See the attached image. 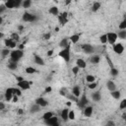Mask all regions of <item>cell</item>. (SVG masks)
Wrapping results in <instances>:
<instances>
[{
    "label": "cell",
    "instance_id": "6da1fadb",
    "mask_svg": "<svg viewBox=\"0 0 126 126\" xmlns=\"http://www.w3.org/2000/svg\"><path fill=\"white\" fill-rule=\"evenodd\" d=\"M59 56L61 58H63V60H65V62H69L70 61V57H71L70 44H68L67 46H65L64 48H62V50L59 52Z\"/></svg>",
    "mask_w": 126,
    "mask_h": 126
},
{
    "label": "cell",
    "instance_id": "7a4b0ae2",
    "mask_svg": "<svg viewBox=\"0 0 126 126\" xmlns=\"http://www.w3.org/2000/svg\"><path fill=\"white\" fill-rule=\"evenodd\" d=\"M23 56H24V51L21 49H16V50H13V51L10 52L11 60L15 61V62H18Z\"/></svg>",
    "mask_w": 126,
    "mask_h": 126
},
{
    "label": "cell",
    "instance_id": "3957f363",
    "mask_svg": "<svg viewBox=\"0 0 126 126\" xmlns=\"http://www.w3.org/2000/svg\"><path fill=\"white\" fill-rule=\"evenodd\" d=\"M22 19H23L24 22H31V23H33V22H36L38 20V17L36 15L32 14V13L25 12L24 15H23V17H22Z\"/></svg>",
    "mask_w": 126,
    "mask_h": 126
},
{
    "label": "cell",
    "instance_id": "277c9868",
    "mask_svg": "<svg viewBox=\"0 0 126 126\" xmlns=\"http://www.w3.org/2000/svg\"><path fill=\"white\" fill-rule=\"evenodd\" d=\"M32 85H33V82H29L27 80H22V81L17 83V87L20 88L21 90H24V91L29 90Z\"/></svg>",
    "mask_w": 126,
    "mask_h": 126
},
{
    "label": "cell",
    "instance_id": "5b68a950",
    "mask_svg": "<svg viewBox=\"0 0 126 126\" xmlns=\"http://www.w3.org/2000/svg\"><path fill=\"white\" fill-rule=\"evenodd\" d=\"M88 103H89V99L87 98L86 95L84 94V95H82L81 98H80V99H78V102H77V105H78V107H79L80 108H84L85 107H87Z\"/></svg>",
    "mask_w": 126,
    "mask_h": 126
},
{
    "label": "cell",
    "instance_id": "8992f818",
    "mask_svg": "<svg viewBox=\"0 0 126 126\" xmlns=\"http://www.w3.org/2000/svg\"><path fill=\"white\" fill-rule=\"evenodd\" d=\"M58 22H59L60 25H62V26L66 25L68 23V13L67 12H63V13L59 14V16H58Z\"/></svg>",
    "mask_w": 126,
    "mask_h": 126
},
{
    "label": "cell",
    "instance_id": "52a82bcc",
    "mask_svg": "<svg viewBox=\"0 0 126 126\" xmlns=\"http://www.w3.org/2000/svg\"><path fill=\"white\" fill-rule=\"evenodd\" d=\"M113 45V51L116 53V54H122L123 53V51H124V46H123V44L122 43H120V42H118V43H114V44H112Z\"/></svg>",
    "mask_w": 126,
    "mask_h": 126
},
{
    "label": "cell",
    "instance_id": "ba28073f",
    "mask_svg": "<svg viewBox=\"0 0 126 126\" xmlns=\"http://www.w3.org/2000/svg\"><path fill=\"white\" fill-rule=\"evenodd\" d=\"M44 122H45V124L50 125V126H58V125H59V123H58V118H57L56 116H54V115H53L52 117H50V118L44 120Z\"/></svg>",
    "mask_w": 126,
    "mask_h": 126
},
{
    "label": "cell",
    "instance_id": "9c48e42d",
    "mask_svg": "<svg viewBox=\"0 0 126 126\" xmlns=\"http://www.w3.org/2000/svg\"><path fill=\"white\" fill-rule=\"evenodd\" d=\"M107 42L109 44H114L117 40V34L115 33H108L107 34Z\"/></svg>",
    "mask_w": 126,
    "mask_h": 126
},
{
    "label": "cell",
    "instance_id": "30bf717a",
    "mask_svg": "<svg viewBox=\"0 0 126 126\" xmlns=\"http://www.w3.org/2000/svg\"><path fill=\"white\" fill-rule=\"evenodd\" d=\"M82 49L84 50V52L87 53V54H93V53H94V50H95L94 46L91 45V44H89V43L83 44V45H82Z\"/></svg>",
    "mask_w": 126,
    "mask_h": 126
},
{
    "label": "cell",
    "instance_id": "8fae6325",
    "mask_svg": "<svg viewBox=\"0 0 126 126\" xmlns=\"http://www.w3.org/2000/svg\"><path fill=\"white\" fill-rule=\"evenodd\" d=\"M36 104L39 105L40 107H45L48 106V100H47L46 98L40 97H38V98L36 99Z\"/></svg>",
    "mask_w": 126,
    "mask_h": 126
},
{
    "label": "cell",
    "instance_id": "7c38bea8",
    "mask_svg": "<svg viewBox=\"0 0 126 126\" xmlns=\"http://www.w3.org/2000/svg\"><path fill=\"white\" fill-rule=\"evenodd\" d=\"M4 44L8 48H15L16 47V41L13 40L12 39H7L4 40Z\"/></svg>",
    "mask_w": 126,
    "mask_h": 126
},
{
    "label": "cell",
    "instance_id": "4fadbf2b",
    "mask_svg": "<svg viewBox=\"0 0 126 126\" xmlns=\"http://www.w3.org/2000/svg\"><path fill=\"white\" fill-rule=\"evenodd\" d=\"M76 65H77L80 69H85V68L87 67L86 61H85L84 59H82V58H79V59L76 60Z\"/></svg>",
    "mask_w": 126,
    "mask_h": 126
},
{
    "label": "cell",
    "instance_id": "5bb4252c",
    "mask_svg": "<svg viewBox=\"0 0 126 126\" xmlns=\"http://www.w3.org/2000/svg\"><path fill=\"white\" fill-rule=\"evenodd\" d=\"M107 90H108L109 92H112V91L116 90V85H115V83H114L113 81L108 80V81L107 82Z\"/></svg>",
    "mask_w": 126,
    "mask_h": 126
},
{
    "label": "cell",
    "instance_id": "9a60e30c",
    "mask_svg": "<svg viewBox=\"0 0 126 126\" xmlns=\"http://www.w3.org/2000/svg\"><path fill=\"white\" fill-rule=\"evenodd\" d=\"M84 115L86 117H91L93 114V107H85L84 108Z\"/></svg>",
    "mask_w": 126,
    "mask_h": 126
},
{
    "label": "cell",
    "instance_id": "2e32d148",
    "mask_svg": "<svg viewBox=\"0 0 126 126\" xmlns=\"http://www.w3.org/2000/svg\"><path fill=\"white\" fill-rule=\"evenodd\" d=\"M12 97H13V91H12V88H9L5 92V99L9 102V100L12 99Z\"/></svg>",
    "mask_w": 126,
    "mask_h": 126
},
{
    "label": "cell",
    "instance_id": "e0dca14e",
    "mask_svg": "<svg viewBox=\"0 0 126 126\" xmlns=\"http://www.w3.org/2000/svg\"><path fill=\"white\" fill-rule=\"evenodd\" d=\"M92 98L94 102H99L100 98H102V95H100V92H95L94 94H92Z\"/></svg>",
    "mask_w": 126,
    "mask_h": 126
},
{
    "label": "cell",
    "instance_id": "ac0fdd59",
    "mask_svg": "<svg viewBox=\"0 0 126 126\" xmlns=\"http://www.w3.org/2000/svg\"><path fill=\"white\" fill-rule=\"evenodd\" d=\"M7 9H14L15 8V0H6L4 4Z\"/></svg>",
    "mask_w": 126,
    "mask_h": 126
},
{
    "label": "cell",
    "instance_id": "d6986e66",
    "mask_svg": "<svg viewBox=\"0 0 126 126\" xmlns=\"http://www.w3.org/2000/svg\"><path fill=\"white\" fill-rule=\"evenodd\" d=\"M35 63L38 64V65H40V66H43L44 65L43 59L39 55H38V54H35Z\"/></svg>",
    "mask_w": 126,
    "mask_h": 126
},
{
    "label": "cell",
    "instance_id": "ffe728a7",
    "mask_svg": "<svg viewBox=\"0 0 126 126\" xmlns=\"http://www.w3.org/2000/svg\"><path fill=\"white\" fill-rule=\"evenodd\" d=\"M48 12H49V14H51V15H53V16H58V15H59V10H58V8H57L56 6L50 7L49 10H48Z\"/></svg>",
    "mask_w": 126,
    "mask_h": 126
},
{
    "label": "cell",
    "instance_id": "44dd1931",
    "mask_svg": "<svg viewBox=\"0 0 126 126\" xmlns=\"http://www.w3.org/2000/svg\"><path fill=\"white\" fill-rule=\"evenodd\" d=\"M72 93H73V95H74L75 97H79L81 96V90H80L79 86H75V87L73 88V90H72Z\"/></svg>",
    "mask_w": 126,
    "mask_h": 126
},
{
    "label": "cell",
    "instance_id": "7402d4cb",
    "mask_svg": "<svg viewBox=\"0 0 126 126\" xmlns=\"http://www.w3.org/2000/svg\"><path fill=\"white\" fill-rule=\"evenodd\" d=\"M110 95H111V97H112L113 98H115V99H118V98H120V97H121V93H120V91H118V90H114V91L110 92Z\"/></svg>",
    "mask_w": 126,
    "mask_h": 126
},
{
    "label": "cell",
    "instance_id": "603a6c76",
    "mask_svg": "<svg viewBox=\"0 0 126 126\" xmlns=\"http://www.w3.org/2000/svg\"><path fill=\"white\" fill-rule=\"evenodd\" d=\"M72 43H77L80 40V35H72L69 39Z\"/></svg>",
    "mask_w": 126,
    "mask_h": 126
},
{
    "label": "cell",
    "instance_id": "cb8c5ba5",
    "mask_svg": "<svg viewBox=\"0 0 126 126\" xmlns=\"http://www.w3.org/2000/svg\"><path fill=\"white\" fill-rule=\"evenodd\" d=\"M90 61L92 63H94V64H97L100 61V57L98 55H92L91 58H90Z\"/></svg>",
    "mask_w": 126,
    "mask_h": 126
},
{
    "label": "cell",
    "instance_id": "d4e9b609",
    "mask_svg": "<svg viewBox=\"0 0 126 126\" xmlns=\"http://www.w3.org/2000/svg\"><path fill=\"white\" fill-rule=\"evenodd\" d=\"M68 112H69V109H67V108H64L61 111V118L64 121H67L68 120Z\"/></svg>",
    "mask_w": 126,
    "mask_h": 126
},
{
    "label": "cell",
    "instance_id": "484cf974",
    "mask_svg": "<svg viewBox=\"0 0 126 126\" xmlns=\"http://www.w3.org/2000/svg\"><path fill=\"white\" fill-rule=\"evenodd\" d=\"M32 5V0H23V2H22V6L24 8H30Z\"/></svg>",
    "mask_w": 126,
    "mask_h": 126
},
{
    "label": "cell",
    "instance_id": "4316f807",
    "mask_svg": "<svg viewBox=\"0 0 126 126\" xmlns=\"http://www.w3.org/2000/svg\"><path fill=\"white\" fill-rule=\"evenodd\" d=\"M10 48H4V49H2V51H1V55H2V57L3 58H5V57H7L9 54H10Z\"/></svg>",
    "mask_w": 126,
    "mask_h": 126
},
{
    "label": "cell",
    "instance_id": "83f0119b",
    "mask_svg": "<svg viewBox=\"0 0 126 126\" xmlns=\"http://www.w3.org/2000/svg\"><path fill=\"white\" fill-rule=\"evenodd\" d=\"M17 67H18V65H17V62H15V61H12V60H11V61L8 63V68L11 69V70H16Z\"/></svg>",
    "mask_w": 126,
    "mask_h": 126
},
{
    "label": "cell",
    "instance_id": "f1b7e54d",
    "mask_svg": "<svg viewBox=\"0 0 126 126\" xmlns=\"http://www.w3.org/2000/svg\"><path fill=\"white\" fill-rule=\"evenodd\" d=\"M40 110V107L39 106V105H37V104H35L32 107H31V112L32 113H36V112H39Z\"/></svg>",
    "mask_w": 126,
    "mask_h": 126
},
{
    "label": "cell",
    "instance_id": "f546056e",
    "mask_svg": "<svg viewBox=\"0 0 126 126\" xmlns=\"http://www.w3.org/2000/svg\"><path fill=\"white\" fill-rule=\"evenodd\" d=\"M117 37L120 38V39H126V30H120L118 32V34H117Z\"/></svg>",
    "mask_w": 126,
    "mask_h": 126
},
{
    "label": "cell",
    "instance_id": "4dcf8cb0",
    "mask_svg": "<svg viewBox=\"0 0 126 126\" xmlns=\"http://www.w3.org/2000/svg\"><path fill=\"white\" fill-rule=\"evenodd\" d=\"M99 8H100V3L99 2H95L93 4V6H92V11L93 12H97Z\"/></svg>",
    "mask_w": 126,
    "mask_h": 126
},
{
    "label": "cell",
    "instance_id": "1f68e13d",
    "mask_svg": "<svg viewBox=\"0 0 126 126\" xmlns=\"http://www.w3.org/2000/svg\"><path fill=\"white\" fill-rule=\"evenodd\" d=\"M68 44H69V43H68V39H61L60 42H59V46L62 47V48H64V47L67 46Z\"/></svg>",
    "mask_w": 126,
    "mask_h": 126
},
{
    "label": "cell",
    "instance_id": "d6a6232c",
    "mask_svg": "<svg viewBox=\"0 0 126 126\" xmlns=\"http://www.w3.org/2000/svg\"><path fill=\"white\" fill-rule=\"evenodd\" d=\"M12 91H13V95H16L18 97L22 96V92H21L20 88H12Z\"/></svg>",
    "mask_w": 126,
    "mask_h": 126
},
{
    "label": "cell",
    "instance_id": "836d02e7",
    "mask_svg": "<svg viewBox=\"0 0 126 126\" xmlns=\"http://www.w3.org/2000/svg\"><path fill=\"white\" fill-rule=\"evenodd\" d=\"M99 40H100V42H102L103 44L107 43V34L100 36V37H99Z\"/></svg>",
    "mask_w": 126,
    "mask_h": 126
},
{
    "label": "cell",
    "instance_id": "e575fe53",
    "mask_svg": "<svg viewBox=\"0 0 126 126\" xmlns=\"http://www.w3.org/2000/svg\"><path fill=\"white\" fill-rule=\"evenodd\" d=\"M86 80L88 83H92V82H95L96 81V77L93 76V75H87L86 76Z\"/></svg>",
    "mask_w": 126,
    "mask_h": 126
},
{
    "label": "cell",
    "instance_id": "d590c367",
    "mask_svg": "<svg viewBox=\"0 0 126 126\" xmlns=\"http://www.w3.org/2000/svg\"><path fill=\"white\" fill-rule=\"evenodd\" d=\"M52 116H53V112L48 111V112H45V113L42 115V118H43V120H46V119H48V118H50V117H52Z\"/></svg>",
    "mask_w": 126,
    "mask_h": 126
},
{
    "label": "cell",
    "instance_id": "8d00e7d4",
    "mask_svg": "<svg viewBox=\"0 0 126 126\" xmlns=\"http://www.w3.org/2000/svg\"><path fill=\"white\" fill-rule=\"evenodd\" d=\"M36 72H37V70L34 67H27L26 68V73L27 74H35Z\"/></svg>",
    "mask_w": 126,
    "mask_h": 126
},
{
    "label": "cell",
    "instance_id": "74e56055",
    "mask_svg": "<svg viewBox=\"0 0 126 126\" xmlns=\"http://www.w3.org/2000/svg\"><path fill=\"white\" fill-rule=\"evenodd\" d=\"M118 73H119V71H118L116 68H113V67H111L110 74H111V76H112V77H116V76H118Z\"/></svg>",
    "mask_w": 126,
    "mask_h": 126
},
{
    "label": "cell",
    "instance_id": "f35d334b",
    "mask_svg": "<svg viewBox=\"0 0 126 126\" xmlns=\"http://www.w3.org/2000/svg\"><path fill=\"white\" fill-rule=\"evenodd\" d=\"M68 119H70V120H74L75 119V112H74V110H69V112H68Z\"/></svg>",
    "mask_w": 126,
    "mask_h": 126
},
{
    "label": "cell",
    "instance_id": "ab89813d",
    "mask_svg": "<svg viewBox=\"0 0 126 126\" xmlns=\"http://www.w3.org/2000/svg\"><path fill=\"white\" fill-rule=\"evenodd\" d=\"M119 30H126V21L125 20H123L121 23H120V25H119Z\"/></svg>",
    "mask_w": 126,
    "mask_h": 126
},
{
    "label": "cell",
    "instance_id": "60d3db41",
    "mask_svg": "<svg viewBox=\"0 0 126 126\" xmlns=\"http://www.w3.org/2000/svg\"><path fill=\"white\" fill-rule=\"evenodd\" d=\"M97 83H96V81H95V82L89 83L88 88H89V89H91V90H94V89H96V88H97Z\"/></svg>",
    "mask_w": 126,
    "mask_h": 126
},
{
    "label": "cell",
    "instance_id": "b9f144b4",
    "mask_svg": "<svg viewBox=\"0 0 126 126\" xmlns=\"http://www.w3.org/2000/svg\"><path fill=\"white\" fill-rule=\"evenodd\" d=\"M119 107H120V109H125V108H126V99H125V98L121 100Z\"/></svg>",
    "mask_w": 126,
    "mask_h": 126
},
{
    "label": "cell",
    "instance_id": "7bdbcfd3",
    "mask_svg": "<svg viewBox=\"0 0 126 126\" xmlns=\"http://www.w3.org/2000/svg\"><path fill=\"white\" fill-rule=\"evenodd\" d=\"M79 71H80V68L76 65V66H75V67H73L72 68V73L74 74V75H77L78 73H79Z\"/></svg>",
    "mask_w": 126,
    "mask_h": 126
},
{
    "label": "cell",
    "instance_id": "ee69618b",
    "mask_svg": "<svg viewBox=\"0 0 126 126\" xmlns=\"http://www.w3.org/2000/svg\"><path fill=\"white\" fill-rule=\"evenodd\" d=\"M11 39H12L13 40L17 41V40H19V39H20V37H19V35H18V34L13 33V34H12V36H11Z\"/></svg>",
    "mask_w": 126,
    "mask_h": 126
},
{
    "label": "cell",
    "instance_id": "f6af8a7d",
    "mask_svg": "<svg viewBox=\"0 0 126 126\" xmlns=\"http://www.w3.org/2000/svg\"><path fill=\"white\" fill-rule=\"evenodd\" d=\"M22 2L23 0H15V8H19L20 6H22Z\"/></svg>",
    "mask_w": 126,
    "mask_h": 126
},
{
    "label": "cell",
    "instance_id": "bcb514c9",
    "mask_svg": "<svg viewBox=\"0 0 126 126\" xmlns=\"http://www.w3.org/2000/svg\"><path fill=\"white\" fill-rule=\"evenodd\" d=\"M68 97H69L71 100H74V102H78V97H75L74 95H71V96H69Z\"/></svg>",
    "mask_w": 126,
    "mask_h": 126
},
{
    "label": "cell",
    "instance_id": "7dc6e473",
    "mask_svg": "<svg viewBox=\"0 0 126 126\" xmlns=\"http://www.w3.org/2000/svg\"><path fill=\"white\" fill-rule=\"evenodd\" d=\"M18 99H19V97H18V96H16V95H13V97H12V99H11V100H13L14 103H17V102H18Z\"/></svg>",
    "mask_w": 126,
    "mask_h": 126
},
{
    "label": "cell",
    "instance_id": "c3c4849f",
    "mask_svg": "<svg viewBox=\"0 0 126 126\" xmlns=\"http://www.w3.org/2000/svg\"><path fill=\"white\" fill-rule=\"evenodd\" d=\"M6 9H7V8H6V6H5V5H1V6H0V14L3 13Z\"/></svg>",
    "mask_w": 126,
    "mask_h": 126
},
{
    "label": "cell",
    "instance_id": "681fc988",
    "mask_svg": "<svg viewBox=\"0 0 126 126\" xmlns=\"http://www.w3.org/2000/svg\"><path fill=\"white\" fill-rule=\"evenodd\" d=\"M50 37H51V35H50V34H45V35L43 36V39L47 40V39H50Z\"/></svg>",
    "mask_w": 126,
    "mask_h": 126
},
{
    "label": "cell",
    "instance_id": "f907efd6",
    "mask_svg": "<svg viewBox=\"0 0 126 126\" xmlns=\"http://www.w3.org/2000/svg\"><path fill=\"white\" fill-rule=\"evenodd\" d=\"M60 95L61 96H66V89H61L60 90Z\"/></svg>",
    "mask_w": 126,
    "mask_h": 126
},
{
    "label": "cell",
    "instance_id": "816d5d0a",
    "mask_svg": "<svg viewBox=\"0 0 126 126\" xmlns=\"http://www.w3.org/2000/svg\"><path fill=\"white\" fill-rule=\"evenodd\" d=\"M5 108V105H4V103H1L0 102V110H3Z\"/></svg>",
    "mask_w": 126,
    "mask_h": 126
},
{
    "label": "cell",
    "instance_id": "f5cc1de1",
    "mask_svg": "<svg viewBox=\"0 0 126 126\" xmlns=\"http://www.w3.org/2000/svg\"><path fill=\"white\" fill-rule=\"evenodd\" d=\"M53 54V50L51 49V50H48V51H47V56H51Z\"/></svg>",
    "mask_w": 126,
    "mask_h": 126
},
{
    "label": "cell",
    "instance_id": "db71d44e",
    "mask_svg": "<svg viewBox=\"0 0 126 126\" xmlns=\"http://www.w3.org/2000/svg\"><path fill=\"white\" fill-rule=\"evenodd\" d=\"M51 90H52V89L50 88V87H47V88L45 89V92H46V93H50V92H51Z\"/></svg>",
    "mask_w": 126,
    "mask_h": 126
},
{
    "label": "cell",
    "instance_id": "11a10c76",
    "mask_svg": "<svg viewBox=\"0 0 126 126\" xmlns=\"http://www.w3.org/2000/svg\"><path fill=\"white\" fill-rule=\"evenodd\" d=\"M16 80H17L18 82H20V81L24 80V78H23V77H20V76H18V77H16Z\"/></svg>",
    "mask_w": 126,
    "mask_h": 126
},
{
    "label": "cell",
    "instance_id": "9f6ffc18",
    "mask_svg": "<svg viewBox=\"0 0 126 126\" xmlns=\"http://www.w3.org/2000/svg\"><path fill=\"white\" fill-rule=\"evenodd\" d=\"M71 2H72V0H65V3H66V5L71 4Z\"/></svg>",
    "mask_w": 126,
    "mask_h": 126
},
{
    "label": "cell",
    "instance_id": "6f0895ef",
    "mask_svg": "<svg viewBox=\"0 0 126 126\" xmlns=\"http://www.w3.org/2000/svg\"><path fill=\"white\" fill-rule=\"evenodd\" d=\"M24 47H25V46H24V44H20V45H19V48H18V49H21V50H24Z\"/></svg>",
    "mask_w": 126,
    "mask_h": 126
},
{
    "label": "cell",
    "instance_id": "680465c9",
    "mask_svg": "<svg viewBox=\"0 0 126 126\" xmlns=\"http://www.w3.org/2000/svg\"><path fill=\"white\" fill-rule=\"evenodd\" d=\"M23 113H24V110H23V109H21V108H20V109H19V110H18V114H23Z\"/></svg>",
    "mask_w": 126,
    "mask_h": 126
},
{
    "label": "cell",
    "instance_id": "91938a15",
    "mask_svg": "<svg viewBox=\"0 0 126 126\" xmlns=\"http://www.w3.org/2000/svg\"><path fill=\"white\" fill-rule=\"evenodd\" d=\"M18 29H19V31H23L24 30V26H19Z\"/></svg>",
    "mask_w": 126,
    "mask_h": 126
},
{
    "label": "cell",
    "instance_id": "94428289",
    "mask_svg": "<svg viewBox=\"0 0 126 126\" xmlns=\"http://www.w3.org/2000/svg\"><path fill=\"white\" fill-rule=\"evenodd\" d=\"M107 125H114V122H112V121H108V122H107Z\"/></svg>",
    "mask_w": 126,
    "mask_h": 126
},
{
    "label": "cell",
    "instance_id": "6125c7cd",
    "mask_svg": "<svg viewBox=\"0 0 126 126\" xmlns=\"http://www.w3.org/2000/svg\"><path fill=\"white\" fill-rule=\"evenodd\" d=\"M4 37V35H3V33H1V32H0V39H1L2 38Z\"/></svg>",
    "mask_w": 126,
    "mask_h": 126
},
{
    "label": "cell",
    "instance_id": "be15d7a7",
    "mask_svg": "<svg viewBox=\"0 0 126 126\" xmlns=\"http://www.w3.org/2000/svg\"><path fill=\"white\" fill-rule=\"evenodd\" d=\"M3 23V19H2V17L1 16H0V25H1Z\"/></svg>",
    "mask_w": 126,
    "mask_h": 126
},
{
    "label": "cell",
    "instance_id": "e7e4bbea",
    "mask_svg": "<svg viewBox=\"0 0 126 126\" xmlns=\"http://www.w3.org/2000/svg\"><path fill=\"white\" fill-rule=\"evenodd\" d=\"M71 105H72V103H71V102H67V106H68V107H70Z\"/></svg>",
    "mask_w": 126,
    "mask_h": 126
},
{
    "label": "cell",
    "instance_id": "03108f58",
    "mask_svg": "<svg viewBox=\"0 0 126 126\" xmlns=\"http://www.w3.org/2000/svg\"><path fill=\"white\" fill-rule=\"evenodd\" d=\"M34 1H38V0H34Z\"/></svg>",
    "mask_w": 126,
    "mask_h": 126
}]
</instances>
